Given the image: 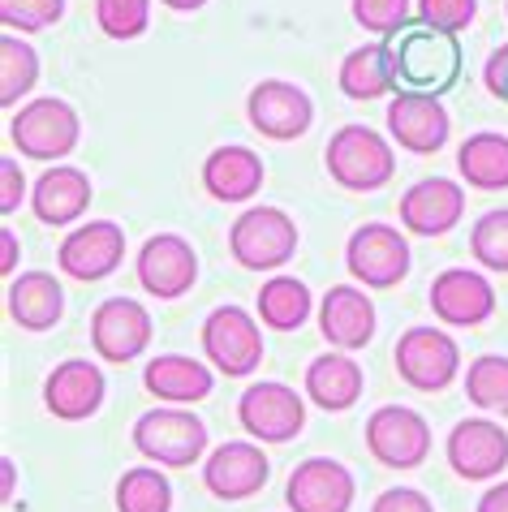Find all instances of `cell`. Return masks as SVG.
Returning <instances> with one entry per match:
<instances>
[{"label":"cell","instance_id":"obj_1","mask_svg":"<svg viewBox=\"0 0 508 512\" xmlns=\"http://www.w3.org/2000/svg\"><path fill=\"white\" fill-rule=\"evenodd\" d=\"M388 44V61H392V78L397 91H414V95H448L461 78V44L457 35L435 31V26L409 22L405 31H397Z\"/></svg>","mask_w":508,"mask_h":512},{"label":"cell","instance_id":"obj_2","mask_svg":"<svg viewBox=\"0 0 508 512\" xmlns=\"http://www.w3.org/2000/svg\"><path fill=\"white\" fill-rule=\"evenodd\" d=\"M323 164H328V177L349 194H375L397 177V155L371 125H341L323 147Z\"/></svg>","mask_w":508,"mask_h":512},{"label":"cell","instance_id":"obj_3","mask_svg":"<svg viewBox=\"0 0 508 512\" xmlns=\"http://www.w3.org/2000/svg\"><path fill=\"white\" fill-rule=\"evenodd\" d=\"M78 138H82L78 108L56 95H39L9 117V142L26 160H39V164H52V160L61 164L65 155H74Z\"/></svg>","mask_w":508,"mask_h":512},{"label":"cell","instance_id":"obj_4","mask_svg":"<svg viewBox=\"0 0 508 512\" xmlns=\"http://www.w3.org/2000/svg\"><path fill=\"white\" fill-rule=\"evenodd\" d=\"M298 224L280 207H250L233 220L229 229V254L246 272H280L293 254H298Z\"/></svg>","mask_w":508,"mask_h":512},{"label":"cell","instance_id":"obj_5","mask_svg":"<svg viewBox=\"0 0 508 512\" xmlns=\"http://www.w3.org/2000/svg\"><path fill=\"white\" fill-rule=\"evenodd\" d=\"M134 448L143 452L151 465L164 469H190L203 461L207 452V422L194 418L181 405H155L134 422Z\"/></svg>","mask_w":508,"mask_h":512},{"label":"cell","instance_id":"obj_6","mask_svg":"<svg viewBox=\"0 0 508 512\" xmlns=\"http://www.w3.org/2000/svg\"><path fill=\"white\" fill-rule=\"evenodd\" d=\"M345 267L362 289H397L414 267V254H409V241L401 237V229L392 224H362V229L349 233L345 241Z\"/></svg>","mask_w":508,"mask_h":512},{"label":"cell","instance_id":"obj_7","mask_svg":"<svg viewBox=\"0 0 508 512\" xmlns=\"http://www.w3.org/2000/svg\"><path fill=\"white\" fill-rule=\"evenodd\" d=\"M203 353L220 375L246 379L263 362V323L242 306H216L203 319Z\"/></svg>","mask_w":508,"mask_h":512},{"label":"cell","instance_id":"obj_8","mask_svg":"<svg viewBox=\"0 0 508 512\" xmlns=\"http://www.w3.org/2000/svg\"><path fill=\"white\" fill-rule=\"evenodd\" d=\"M237 422L259 444H289L306 426V396H298L289 383L263 379L237 396Z\"/></svg>","mask_w":508,"mask_h":512},{"label":"cell","instance_id":"obj_9","mask_svg":"<svg viewBox=\"0 0 508 512\" xmlns=\"http://www.w3.org/2000/svg\"><path fill=\"white\" fill-rule=\"evenodd\" d=\"M397 375L414 392H444L461 375V349L444 327H409L392 349Z\"/></svg>","mask_w":508,"mask_h":512},{"label":"cell","instance_id":"obj_10","mask_svg":"<svg viewBox=\"0 0 508 512\" xmlns=\"http://www.w3.org/2000/svg\"><path fill=\"white\" fill-rule=\"evenodd\" d=\"M362 431H366V452L384 469H418L431 457V426L409 405L375 409Z\"/></svg>","mask_w":508,"mask_h":512},{"label":"cell","instance_id":"obj_11","mask_svg":"<svg viewBox=\"0 0 508 512\" xmlns=\"http://www.w3.org/2000/svg\"><path fill=\"white\" fill-rule=\"evenodd\" d=\"M134 276L143 284V293L160 297V302H177L199 284V250L181 233H155L138 250Z\"/></svg>","mask_w":508,"mask_h":512},{"label":"cell","instance_id":"obj_12","mask_svg":"<svg viewBox=\"0 0 508 512\" xmlns=\"http://www.w3.org/2000/svg\"><path fill=\"white\" fill-rule=\"evenodd\" d=\"M272 478V461L259 448V439H229V444L211 448L203 461V487L224 504H242L259 495Z\"/></svg>","mask_w":508,"mask_h":512},{"label":"cell","instance_id":"obj_13","mask_svg":"<svg viewBox=\"0 0 508 512\" xmlns=\"http://www.w3.org/2000/svg\"><path fill=\"white\" fill-rule=\"evenodd\" d=\"M246 121L254 134L272 138V142H293L315 125V104L298 82H280L267 78L259 87H250L246 95Z\"/></svg>","mask_w":508,"mask_h":512},{"label":"cell","instance_id":"obj_14","mask_svg":"<svg viewBox=\"0 0 508 512\" xmlns=\"http://www.w3.org/2000/svg\"><path fill=\"white\" fill-rule=\"evenodd\" d=\"M151 310L134 297H108V302L95 306L91 315V345L100 353V362L125 366L134 358H143L151 345Z\"/></svg>","mask_w":508,"mask_h":512},{"label":"cell","instance_id":"obj_15","mask_svg":"<svg viewBox=\"0 0 508 512\" xmlns=\"http://www.w3.org/2000/svg\"><path fill=\"white\" fill-rule=\"evenodd\" d=\"M121 263H125V229L117 220L78 224V229L61 241V250H56V267H61L69 280H82V284L108 280Z\"/></svg>","mask_w":508,"mask_h":512},{"label":"cell","instance_id":"obj_16","mask_svg":"<svg viewBox=\"0 0 508 512\" xmlns=\"http://www.w3.org/2000/svg\"><path fill=\"white\" fill-rule=\"evenodd\" d=\"M444 457L457 478L491 482V478H500L508 465V431L491 418H461L453 431H448Z\"/></svg>","mask_w":508,"mask_h":512},{"label":"cell","instance_id":"obj_17","mask_svg":"<svg viewBox=\"0 0 508 512\" xmlns=\"http://www.w3.org/2000/svg\"><path fill=\"white\" fill-rule=\"evenodd\" d=\"M354 495L358 482L336 457H306L285 482L289 512H349Z\"/></svg>","mask_w":508,"mask_h":512},{"label":"cell","instance_id":"obj_18","mask_svg":"<svg viewBox=\"0 0 508 512\" xmlns=\"http://www.w3.org/2000/svg\"><path fill=\"white\" fill-rule=\"evenodd\" d=\"M388 134L401 151L409 155H435L448 147L453 134V117L435 95H414V91H397V99L388 104Z\"/></svg>","mask_w":508,"mask_h":512},{"label":"cell","instance_id":"obj_19","mask_svg":"<svg viewBox=\"0 0 508 512\" xmlns=\"http://www.w3.org/2000/svg\"><path fill=\"white\" fill-rule=\"evenodd\" d=\"M108 379L95 362L69 358L56 362V371L44 379V409L56 422H87L104 409Z\"/></svg>","mask_w":508,"mask_h":512},{"label":"cell","instance_id":"obj_20","mask_svg":"<svg viewBox=\"0 0 508 512\" xmlns=\"http://www.w3.org/2000/svg\"><path fill=\"white\" fill-rule=\"evenodd\" d=\"M427 302L444 327H478L496 315V289H491L487 276L470 272V267H448V272L435 276Z\"/></svg>","mask_w":508,"mask_h":512},{"label":"cell","instance_id":"obj_21","mask_svg":"<svg viewBox=\"0 0 508 512\" xmlns=\"http://www.w3.org/2000/svg\"><path fill=\"white\" fill-rule=\"evenodd\" d=\"M465 216V190L448 177H422L401 194V229L414 237H444Z\"/></svg>","mask_w":508,"mask_h":512},{"label":"cell","instance_id":"obj_22","mask_svg":"<svg viewBox=\"0 0 508 512\" xmlns=\"http://www.w3.org/2000/svg\"><path fill=\"white\" fill-rule=\"evenodd\" d=\"M319 332L332 349H366L375 340V302L358 284H332L319 302Z\"/></svg>","mask_w":508,"mask_h":512},{"label":"cell","instance_id":"obj_23","mask_svg":"<svg viewBox=\"0 0 508 512\" xmlns=\"http://www.w3.org/2000/svg\"><path fill=\"white\" fill-rule=\"evenodd\" d=\"M91 177L74 164H52L44 168V177L31 186V211L39 224L48 229H65V224H78L91 207Z\"/></svg>","mask_w":508,"mask_h":512},{"label":"cell","instance_id":"obj_24","mask_svg":"<svg viewBox=\"0 0 508 512\" xmlns=\"http://www.w3.org/2000/svg\"><path fill=\"white\" fill-rule=\"evenodd\" d=\"M5 306H9V319L22 332H48L65 315V289L52 272H22L9 280Z\"/></svg>","mask_w":508,"mask_h":512},{"label":"cell","instance_id":"obj_25","mask_svg":"<svg viewBox=\"0 0 508 512\" xmlns=\"http://www.w3.org/2000/svg\"><path fill=\"white\" fill-rule=\"evenodd\" d=\"M263 155H254L250 147H216L203 160V190L216 203H246L263 190Z\"/></svg>","mask_w":508,"mask_h":512},{"label":"cell","instance_id":"obj_26","mask_svg":"<svg viewBox=\"0 0 508 512\" xmlns=\"http://www.w3.org/2000/svg\"><path fill=\"white\" fill-rule=\"evenodd\" d=\"M143 388L164 405H199L211 396L216 379L203 362L186 358V353H160L143 366Z\"/></svg>","mask_w":508,"mask_h":512},{"label":"cell","instance_id":"obj_27","mask_svg":"<svg viewBox=\"0 0 508 512\" xmlns=\"http://www.w3.org/2000/svg\"><path fill=\"white\" fill-rule=\"evenodd\" d=\"M362 388H366V375L345 349L319 353V358L306 366V401H315L319 409H328V414L354 409Z\"/></svg>","mask_w":508,"mask_h":512},{"label":"cell","instance_id":"obj_28","mask_svg":"<svg viewBox=\"0 0 508 512\" xmlns=\"http://www.w3.org/2000/svg\"><path fill=\"white\" fill-rule=\"evenodd\" d=\"M457 173L470 190H508V138L496 130L470 134L457 151Z\"/></svg>","mask_w":508,"mask_h":512},{"label":"cell","instance_id":"obj_29","mask_svg":"<svg viewBox=\"0 0 508 512\" xmlns=\"http://www.w3.org/2000/svg\"><path fill=\"white\" fill-rule=\"evenodd\" d=\"M336 82H341V91L349 99H358V104H366V99H384L388 91H397L392 61H388V44H362V48H354L341 61V74H336Z\"/></svg>","mask_w":508,"mask_h":512},{"label":"cell","instance_id":"obj_30","mask_svg":"<svg viewBox=\"0 0 508 512\" xmlns=\"http://www.w3.org/2000/svg\"><path fill=\"white\" fill-rule=\"evenodd\" d=\"M254 310H259V323L272 327V332H298L310 319V310H315V297H310V289L298 276H272L259 289Z\"/></svg>","mask_w":508,"mask_h":512},{"label":"cell","instance_id":"obj_31","mask_svg":"<svg viewBox=\"0 0 508 512\" xmlns=\"http://www.w3.org/2000/svg\"><path fill=\"white\" fill-rule=\"evenodd\" d=\"M35 87H39V52L22 35H5L0 39V104L18 108V99L31 95Z\"/></svg>","mask_w":508,"mask_h":512},{"label":"cell","instance_id":"obj_32","mask_svg":"<svg viewBox=\"0 0 508 512\" xmlns=\"http://www.w3.org/2000/svg\"><path fill=\"white\" fill-rule=\"evenodd\" d=\"M117 512H173V482L155 465H134L117 478Z\"/></svg>","mask_w":508,"mask_h":512},{"label":"cell","instance_id":"obj_33","mask_svg":"<svg viewBox=\"0 0 508 512\" xmlns=\"http://www.w3.org/2000/svg\"><path fill=\"white\" fill-rule=\"evenodd\" d=\"M465 396L487 414L508 418V358H500V353L474 358L470 371H465Z\"/></svg>","mask_w":508,"mask_h":512},{"label":"cell","instance_id":"obj_34","mask_svg":"<svg viewBox=\"0 0 508 512\" xmlns=\"http://www.w3.org/2000/svg\"><path fill=\"white\" fill-rule=\"evenodd\" d=\"M470 254L487 272H504L508 276V207H496L487 216H478L470 229Z\"/></svg>","mask_w":508,"mask_h":512},{"label":"cell","instance_id":"obj_35","mask_svg":"<svg viewBox=\"0 0 508 512\" xmlns=\"http://www.w3.org/2000/svg\"><path fill=\"white\" fill-rule=\"evenodd\" d=\"M95 22L108 39H138L151 26V0H95Z\"/></svg>","mask_w":508,"mask_h":512},{"label":"cell","instance_id":"obj_36","mask_svg":"<svg viewBox=\"0 0 508 512\" xmlns=\"http://www.w3.org/2000/svg\"><path fill=\"white\" fill-rule=\"evenodd\" d=\"M65 18V0H0V22L9 35H39Z\"/></svg>","mask_w":508,"mask_h":512},{"label":"cell","instance_id":"obj_37","mask_svg":"<svg viewBox=\"0 0 508 512\" xmlns=\"http://www.w3.org/2000/svg\"><path fill=\"white\" fill-rule=\"evenodd\" d=\"M349 13L362 31L392 39L409 26V0H349Z\"/></svg>","mask_w":508,"mask_h":512},{"label":"cell","instance_id":"obj_38","mask_svg":"<svg viewBox=\"0 0 508 512\" xmlns=\"http://www.w3.org/2000/svg\"><path fill=\"white\" fill-rule=\"evenodd\" d=\"M478 18V0H418V22L435 26V31L461 35L470 31Z\"/></svg>","mask_w":508,"mask_h":512},{"label":"cell","instance_id":"obj_39","mask_svg":"<svg viewBox=\"0 0 508 512\" xmlns=\"http://www.w3.org/2000/svg\"><path fill=\"white\" fill-rule=\"evenodd\" d=\"M26 194H31V186H26V177H22V164L13 160V155H5V160H0V216H13Z\"/></svg>","mask_w":508,"mask_h":512},{"label":"cell","instance_id":"obj_40","mask_svg":"<svg viewBox=\"0 0 508 512\" xmlns=\"http://www.w3.org/2000/svg\"><path fill=\"white\" fill-rule=\"evenodd\" d=\"M371 512H435V504L414 487H388V491H379Z\"/></svg>","mask_w":508,"mask_h":512},{"label":"cell","instance_id":"obj_41","mask_svg":"<svg viewBox=\"0 0 508 512\" xmlns=\"http://www.w3.org/2000/svg\"><path fill=\"white\" fill-rule=\"evenodd\" d=\"M483 87L508 104V44H500L496 52L487 56V65H483Z\"/></svg>","mask_w":508,"mask_h":512},{"label":"cell","instance_id":"obj_42","mask_svg":"<svg viewBox=\"0 0 508 512\" xmlns=\"http://www.w3.org/2000/svg\"><path fill=\"white\" fill-rule=\"evenodd\" d=\"M474 512H508V478L504 482H491Z\"/></svg>","mask_w":508,"mask_h":512},{"label":"cell","instance_id":"obj_43","mask_svg":"<svg viewBox=\"0 0 508 512\" xmlns=\"http://www.w3.org/2000/svg\"><path fill=\"white\" fill-rule=\"evenodd\" d=\"M0 272L9 280L18 272V237H13V229H0Z\"/></svg>","mask_w":508,"mask_h":512},{"label":"cell","instance_id":"obj_44","mask_svg":"<svg viewBox=\"0 0 508 512\" xmlns=\"http://www.w3.org/2000/svg\"><path fill=\"white\" fill-rule=\"evenodd\" d=\"M0 469H5V504L13 500V482H18V465H13V457H0Z\"/></svg>","mask_w":508,"mask_h":512},{"label":"cell","instance_id":"obj_45","mask_svg":"<svg viewBox=\"0 0 508 512\" xmlns=\"http://www.w3.org/2000/svg\"><path fill=\"white\" fill-rule=\"evenodd\" d=\"M164 9H173V13H194V9H203L207 0H160Z\"/></svg>","mask_w":508,"mask_h":512}]
</instances>
